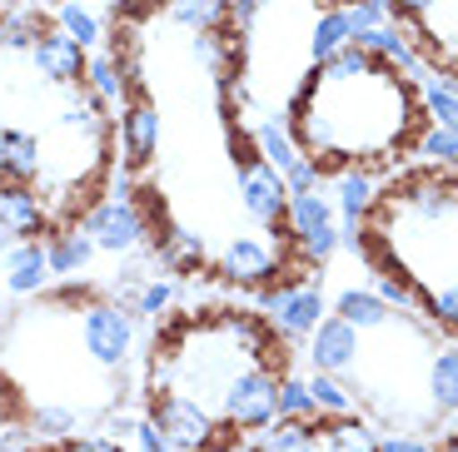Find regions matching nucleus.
Segmentation results:
<instances>
[{
	"mask_svg": "<svg viewBox=\"0 0 458 452\" xmlns=\"http://www.w3.org/2000/svg\"><path fill=\"white\" fill-rule=\"evenodd\" d=\"M135 452H149V448H135ZM160 452H170V448H160Z\"/></svg>",
	"mask_w": 458,
	"mask_h": 452,
	"instance_id": "obj_45",
	"label": "nucleus"
},
{
	"mask_svg": "<svg viewBox=\"0 0 458 452\" xmlns=\"http://www.w3.org/2000/svg\"><path fill=\"white\" fill-rule=\"evenodd\" d=\"M279 418H319L314 413V393H310V378L299 373H279Z\"/></svg>",
	"mask_w": 458,
	"mask_h": 452,
	"instance_id": "obj_35",
	"label": "nucleus"
},
{
	"mask_svg": "<svg viewBox=\"0 0 458 452\" xmlns=\"http://www.w3.org/2000/svg\"><path fill=\"white\" fill-rule=\"evenodd\" d=\"M374 294L384 298L389 308H399V314H413V318H424V298H419V289H413L403 273L394 269H378L374 273Z\"/></svg>",
	"mask_w": 458,
	"mask_h": 452,
	"instance_id": "obj_33",
	"label": "nucleus"
},
{
	"mask_svg": "<svg viewBox=\"0 0 458 452\" xmlns=\"http://www.w3.org/2000/svg\"><path fill=\"white\" fill-rule=\"evenodd\" d=\"M145 418L165 432V442H170L174 452H229L234 448V442L225 438L229 432L225 423L184 393H149Z\"/></svg>",
	"mask_w": 458,
	"mask_h": 452,
	"instance_id": "obj_3",
	"label": "nucleus"
},
{
	"mask_svg": "<svg viewBox=\"0 0 458 452\" xmlns=\"http://www.w3.org/2000/svg\"><path fill=\"white\" fill-rule=\"evenodd\" d=\"M254 145H259V159H264V164H275L279 174H284L289 164L304 155V149H299V139H294V130H289L279 114H275V120H259V125H254Z\"/></svg>",
	"mask_w": 458,
	"mask_h": 452,
	"instance_id": "obj_27",
	"label": "nucleus"
},
{
	"mask_svg": "<svg viewBox=\"0 0 458 452\" xmlns=\"http://www.w3.org/2000/svg\"><path fill=\"white\" fill-rule=\"evenodd\" d=\"M434 452H458V438H448L444 448H434Z\"/></svg>",
	"mask_w": 458,
	"mask_h": 452,
	"instance_id": "obj_43",
	"label": "nucleus"
},
{
	"mask_svg": "<svg viewBox=\"0 0 458 452\" xmlns=\"http://www.w3.org/2000/svg\"><path fill=\"white\" fill-rule=\"evenodd\" d=\"M85 90L100 105H125L135 95V85H130V70L120 65L114 50H90V60H85Z\"/></svg>",
	"mask_w": 458,
	"mask_h": 452,
	"instance_id": "obj_18",
	"label": "nucleus"
},
{
	"mask_svg": "<svg viewBox=\"0 0 458 452\" xmlns=\"http://www.w3.org/2000/svg\"><path fill=\"white\" fill-rule=\"evenodd\" d=\"M120 155H125V170H145L160 155V110L140 95L120 105Z\"/></svg>",
	"mask_w": 458,
	"mask_h": 452,
	"instance_id": "obj_13",
	"label": "nucleus"
},
{
	"mask_svg": "<svg viewBox=\"0 0 458 452\" xmlns=\"http://www.w3.org/2000/svg\"><path fill=\"white\" fill-rule=\"evenodd\" d=\"M279 249L275 244H264V239L254 234H240V239H229L225 254L215 259V273L219 283H234V289H264V283L279 273Z\"/></svg>",
	"mask_w": 458,
	"mask_h": 452,
	"instance_id": "obj_9",
	"label": "nucleus"
},
{
	"mask_svg": "<svg viewBox=\"0 0 458 452\" xmlns=\"http://www.w3.org/2000/svg\"><path fill=\"white\" fill-rule=\"evenodd\" d=\"M229 159H234V170H250V164H259V145H254V135H244L234 120H229Z\"/></svg>",
	"mask_w": 458,
	"mask_h": 452,
	"instance_id": "obj_39",
	"label": "nucleus"
},
{
	"mask_svg": "<svg viewBox=\"0 0 458 452\" xmlns=\"http://www.w3.org/2000/svg\"><path fill=\"white\" fill-rule=\"evenodd\" d=\"M448 130H454V135H458V120H454V125H448Z\"/></svg>",
	"mask_w": 458,
	"mask_h": 452,
	"instance_id": "obj_46",
	"label": "nucleus"
},
{
	"mask_svg": "<svg viewBox=\"0 0 458 452\" xmlns=\"http://www.w3.org/2000/svg\"><path fill=\"white\" fill-rule=\"evenodd\" d=\"M75 318H81V339H85V353L95 358V368L120 373L130 363V348H135V318H130V308L114 304V298H85Z\"/></svg>",
	"mask_w": 458,
	"mask_h": 452,
	"instance_id": "obj_5",
	"label": "nucleus"
},
{
	"mask_svg": "<svg viewBox=\"0 0 458 452\" xmlns=\"http://www.w3.org/2000/svg\"><path fill=\"white\" fill-rule=\"evenodd\" d=\"M55 30H65L70 40H81L85 50L100 46V15H95L85 0H60L55 5Z\"/></svg>",
	"mask_w": 458,
	"mask_h": 452,
	"instance_id": "obj_30",
	"label": "nucleus"
},
{
	"mask_svg": "<svg viewBox=\"0 0 458 452\" xmlns=\"http://www.w3.org/2000/svg\"><path fill=\"white\" fill-rule=\"evenodd\" d=\"M95 239L85 234L81 224L75 229H60V234H50L46 239V259H50V273H81V269H90V259H95Z\"/></svg>",
	"mask_w": 458,
	"mask_h": 452,
	"instance_id": "obj_22",
	"label": "nucleus"
},
{
	"mask_svg": "<svg viewBox=\"0 0 458 452\" xmlns=\"http://www.w3.org/2000/svg\"><path fill=\"white\" fill-rule=\"evenodd\" d=\"M319 452H378V432L359 413H349V418H319Z\"/></svg>",
	"mask_w": 458,
	"mask_h": 452,
	"instance_id": "obj_23",
	"label": "nucleus"
},
{
	"mask_svg": "<svg viewBox=\"0 0 458 452\" xmlns=\"http://www.w3.org/2000/svg\"><path fill=\"white\" fill-rule=\"evenodd\" d=\"M454 418H458V413H454Z\"/></svg>",
	"mask_w": 458,
	"mask_h": 452,
	"instance_id": "obj_47",
	"label": "nucleus"
},
{
	"mask_svg": "<svg viewBox=\"0 0 458 452\" xmlns=\"http://www.w3.org/2000/svg\"><path fill=\"white\" fill-rule=\"evenodd\" d=\"M0 279L15 298H30L50 283V259H46V244L40 239H21L11 249L0 254Z\"/></svg>",
	"mask_w": 458,
	"mask_h": 452,
	"instance_id": "obj_16",
	"label": "nucleus"
},
{
	"mask_svg": "<svg viewBox=\"0 0 458 452\" xmlns=\"http://www.w3.org/2000/svg\"><path fill=\"white\" fill-rule=\"evenodd\" d=\"M344 46H354L349 15H344V5H324L319 21L310 25V60H314V65H324V60H334Z\"/></svg>",
	"mask_w": 458,
	"mask_h": 452,
	"instance_id": "obj_25",
	"label": "nucleus"
},
{
	"mask_svg": "<svg viewBox=\"0 0 458 452\" xmlns=\"http://www.w3.org/2000/svg\"><path fill=\"white\" fill-rule=\"evenodd\" d=\"M359 348H364V333H359L354 323H344L339 314L319 318V328L310 333V368L314 373L349 378L359 368Z\"/></svg>",
	"mask_w": 458,
	"mask_h": 452,
	"instance_id": "obj_11",
	"label": "nucleus"
},
{
	"mask_svg": "<svg viewBox=\"0 0 458 452\" xmlns=\"http://www.w3.org/2000/svg\"><path fill=\"white\" fill-rule=\"evenodd\" d=\"M240 204L244 214L264 229H284V214H289V189H284V174L275 164H250L240 170Z\"/></svg>",
	"mask_w": 458,
	"mask_h": 452,
	"instance_id": "obj_12",
	"label": "nucleus"
},
{
	"mask_svg": "<svg viewBox=\"0 0 458 452\" xmlns=\"http://www.w3.org/2000/svg\"><path fill=\"white\" fill-rule=\"evenodd\" d=\"M419 125H424L419 90L399 80V70H389L384 60L359 75L314 65V75L289 100V130L299 149L314 155L324 170L384 164L403 145H413Z\"/></svg>",
	"mask_w": 458,
	"mask_h": 452,
	"instance_id": "obj_1",
	"label": "nucleus"
},
{
	"mask_svg": "<svg viewBox=\"0 0 458 452\" xmlns=\"http://www.w3.org/2000/svg\"><path fill=\"white\" fill-rule=\"evenodd\" d=\"M364 254L378 269H394L419 289V298L458 283V180L438 170L403 174L384 199L374 219L364 224Z\"/></svg>",
	"mask_w": 458,
	"mask_h": 452,
	"instance_id": "obj_2",
	"label": "nucleus"
},
{
	"mask_svg": "<svg viewBox=\"0 0 458 452\" xmlns=\"http://www.w3.org/2000/svg\"><path fill=\"white\" fill-rule=\"evenodd\" d=\"M310 393H314V413L319 418H349V413H359V393L334 373H314Z\"/></svg>",
	"mask_w": 458,
	"mask_h": 452,
	"instance_id": "obj_29",
	"label": "nucleus"
},
{
	"mask_svg": "<svg viewBox=\"0 0 458 452\" xmlns=\"http://www.w3.org/2000/svg\"><path fill=\"white\" fill-rule=\"evenodd\" d=\"M259 308H264V323L275 328L284 343L310 339L324 318V289L319 283H304V279H289V283H264L259 289Z\"/></svg>",
	"mask_w": 458,
	"mask_h": 452,
	"instance_id": "obj_8",
	"label": "nucleus"
},
{
	"mask_svg": "<svg viewBox=\"0 0 458 452\" xmlns=\"http://www.w3.org/2000/svg\"><path fill=\"white\" fill-rule=\"evenodd\" d=\"M413 155L424 159L428 170H454V164H458V135L448 125L424 120V125H419V135H413Z\"/></svg>",
	"mask_w": 458,
	"mask_h": 452,
	"instance_id": "obj_28",
	"label": "nucleus"
},
{
	"mask_svg": "<svg viewBox=\"0 0 458 452\" xmlns=\"http://www.w3.org/2000/svg\"><path fill=\"white\" fill-rule=\"evenodd\" d=\"M424 318L438 328V333L458 339V283H448V289H438V294L424 298Z\"/></svg>",
	"mask_w": 458,
	"mask_h": 452,
	"instance_id": "obj_36",
	"label": "nucleus"
},
{
	"mask_svg": "<svg viewBox=\"0 0 458 452\" xmlns=\"http://www.w3.org/2000/svg\"><path fill=\"white\" fill-rule=\"evenodd\" d=\"M46 224H50V209H46V199H40L35 184H0V229L15 244L46 234Z\"/></svg>",
	"mask_w": 458,
	"mask_h": 452,
	"instance_id": "obj_15",
	"label": "nucleus"
},
{
	"mask_svg": "<svg viewBox=\"0 0 458 452\" xmlns=\"http://www.w3.org/2000/svg\"><path fill=\"white\" fill-rule=\"evenodd\" d=\"M324 5H354V0H324Z\"/></svg>",
	"mask_w": 458,
	"mask_h": 452,
	"instance_id": "obj_44",
	"label": "nucleus"
},
{
	"mask_svg": "<svg viewBox=\"0 0 458 452\" xmlns=\"http://www.w3.org/2000/svg\"><path fill=\"white\" fill-rule=\"evenodd\" d=\"M284 229H289V244L299 249L304 264H324L339 254V209H334V199L324 189L289 194Z\"/></svg>",
	"mask_w": 458,
	"mask_h": 452,
	"instance_id": "obj_7",
	"label": "nucleus"
},
{
	"mask_svg": "<svg viewBox=\"0 0 458 452\" xmlns=\"http://www.w3.org/2000/svg\"><path fill=\"white\" fill-rule=\"evenodd\" d=\"M334 314H339L344 323H354L359 333H374V328L394 323V308L384 304L374 289H344V294L334 298Z\"/></svg>",
	"mask_w": 458,
	"mask_h": 452,
	"instance_id": "obj_24",
	"label": "nucleus"
},
{
	"mask_svg": "<svg viewBox=\"0 0 458 452\" xmlns=\"http://www.w3.org/2000/svg\"><path fill=\"white\" fill-rule=\"evenodd\" d=\"M40 30H46V21H40V11H30V5L0 11V50H30L35 40H40Z\"/></svg>",
	"mask_w": 458,
	"mask_h": 452,
	"instance_id": "obj_31",
	"label": "nucleus"
},
{
	"mask_svg": "<svg viewBox=\"0 0 458 452\" xmlns=\"http://www.w3.org/2000/svg\"><path fill=\"white\" fill-rule=\"evenodd\" d=\"M30 60L50 85H60V90H85V60H90V50H85L81 40H70L65 30L46 25L40 40L30 46Z\"/></svg>",
	"mask_w": 458,
	"mask_h": 452,
	"instance_id": "obj_10",
	"label": "nucleus"
},
{
	"mask_svg": "<svg viewBox=\"0 0 458 452\" xmlns=\"http://www.w3.org/2000/svg\"><path fill=\"white\" fill-rule=\"evenodd\" d=\"M284 189L289 194H310V189H324V164L314 155H299L294 164L284 170Z\"/></svg>",
	"mask_w": 458,
	"mask_h": 452,
	"instance_id": "obj_37",
	"label": "nucleus"
},
{
	"mask_svg": "<svg viewBox=\"0 0 458 452\" xmlns=\"http://www.w3.org/2000/svg\"><path fill=\"white\" fill-rule=\"evenodd\" d=\"M250 452H319V418H275L254 432Z\"/></svg>",
	"mask_w": 458,
	"mask_h": 452,
	"instance_id": "obj_19",
	"label": "nucleus"
},
{
	"mask_svg": "<svg viewBox=\"0 0 458 452\" xmlns=\"http://www.w3.org/2000/svg\"><path fill=\"white\" fill-rule=\"evenodd\" d=\"M25 5H30V11H55L60 0H25Z\"/></svg>",
	"mask_w": 458,
	"mask_h": 452,
	"instance_id": "obj_42",
	"label": "nucleus"
},
{
	"mask_svg": "<svg viewBox=\"0 0 458 452\" xmlns=\"http://www.w3.org/2000/svg\"><path fill=\"white\" fill-rule=\"evenodd\" d=\"M174 298H180V279H174L170 269H165V279L155 273V279H145V289L135 294V318H165Z\"/></svg>",
	"mask_w": 458,
	"mask_h": 452,
	"instance_id": "obj_34",
	"label": "nucleus"
},
{
	"mask_svg": "<svg viewBox=\"0 0 458 452\" xmlns=\"http://www.w3.org/2000/svg\"><path fill=\"white\" fill-rule=\"evenodd\" d=\"M344 15H349V30H369V25H384L389 21V0H354V5H344Z\"/></svg>",
	"mask_w": 458,
	"mask_h": 452,
	"instance_id": "obj_38",
	"label": "nucleus"
},
{
	"mask_svg": "<svg viewBox=\"0 0 458 452\" xmlns=\"http://www.w3.org/2000/svg\"><path fill=\"white\" fill-rule=\"evenodd\" d=\"M75 428H81V413H75V407H65V403H40V407H30V432H35V438L65 442Z\"/></svg>",
	"mask_w": 458,
	"mask_h": 452,
	"instance_id": "obj_32",
	"label": "nucleus"
},
{
	"mask_svg": "<svg viewBox=\"0 0 458 452\" xmlns=\"http://www.w3.org/2000/svg\"><path fill=\"white\" fill-rule=\"evenodd\" d=\"M354 46L369 50L374 60H384L389 70H399L403 80H419V75H424V55H419V46H413V35L403 30V25H394V21L359 30V35H354Z\"/></svg>",
	"mask_w": 458,
	"mask_h": 452,
	"instance_id": "obj_14",
	"label": "nucleus"
},
{
	"mask_svg": "<svg viewBox=\"0 0 458 452\" xmlns=\"http://www.w3.org/2000/svg\"><path fill=\"white\" fill-rule=\"evenodd\" d=\"M428 407L458 413V343H448L428 358Z\"/></svg>",
	"mask_w": 458,
	"mask_h": 452,
	"instance_id": "obj_26",
	"label": "nucleus"
},
{
	"mask_svg": "<svg viewBox=\"0 0 458 452\" xmlns=\"http://www.w3.org/2000/svg\"><path fill=\"white\" fill-rule=\"evenodd\" d=\"M378 452H434L419 432H378Z\"/></svg>",
	"mask_w": 458,
	"mask_h": 452,
	"instance_id": "obj_40",
	"label": "nucleus"
},
{
	"mask_svg": "<svg viewBox=\"0 0 458 452\" xmlns=\"http://www.w3.org/2000/svg\"><path fill=\"white\" fill-rule=\"evenodd\" d=\"M55 452H125V442H114V438H65Z\"/></svg>",
	"mask_w": 458,
	"mask_h": 452,
	"instance_id": "obj_41",
	"label": "nucleus"
},
{
	"mask_svg": "<svg viewBox=\"0 0 458 452\" xmlns=\"http://www.w3.org/2000/svg\"><path fill=\"white\" fill-rule=\"evenodd\" d=\"M160 249V269L170 273H199L205 269V239L195 229H180V224H165V234L155 239Z\"/></svg>",
	"mask_w": 458,
	"mask_h": 452,
	"instance_id": "obj_20",
	"label": "nucleus"
},
{
	"mask_svg": "<svg viewBox=\"0 0 458 452\" xmlns=\"http://www.w3.org/2000/svg\"><path fill=\"white\" fill-rule=\"evenodd\" d=\"M40 180V139L30 130H0V184Z\"/></svg>",
	"mask_w": 458,
	"mask_h": 452,
	"instance_id": "obj_17",
	"label": "nucleus"
},
{
	"mask_svg": "<svg viewBox=\"0 0 458 452\" xmlns=\"http://www.w3.org/2000/svg\"><path fill=\"white\" fill-rule=\"evenodd\" d=\"M81 229L95 239V249L100 254H114V259H130V254H140L149 244V219L145 209L135 204V189H130V180H120V189L110 194V199L90 204L81 219Z\"/></svg>",
	"mask_w": 458,
	"mask_h": 452,
	"instance_id": "obj_4",
	"label": "nucleus"
},
{
	"mask_svg": "<svg viewBox=\"0 0 458 452\" xmlns=\"http://www.w3.org/2000/svg\"><path fill=\"white\" fill-rule=\"evenodd\" d=\"M165 15H170L180 30L205 35V30H229L234 5H229V0H165Z\"/></svg>",
	"mask_w": 458,
	"mask_h": 452,
	"instance_id": "obj_21",
	"label": "nucleus"
},
{
	"mask_svg": "<svg viewBox=\"0 0 458 452\" xmlns=\"http://www.w3.org/2000/svg\"><path fill=\"white\" fill-rule=\"evenodd\" d=\"M275 418H279V368L254 363V368H244V373L225 388L219 423H225L229 432H259Z\"/></svg>",
	"mask_w": 458,
	"mask_h": 452,
	"instance_id": "obj_6",
	"label": "nucleus"
}]
</instances>
